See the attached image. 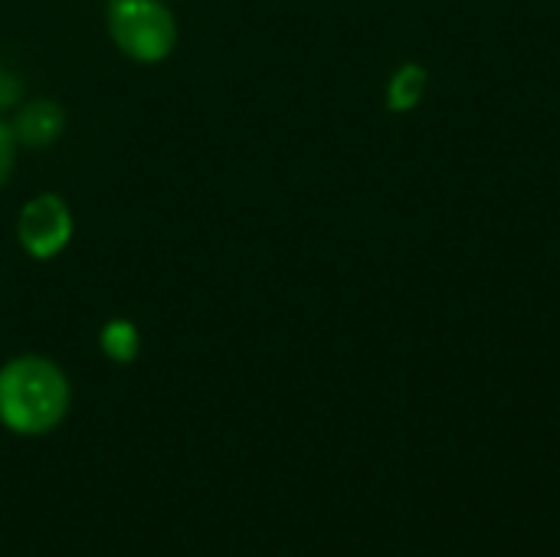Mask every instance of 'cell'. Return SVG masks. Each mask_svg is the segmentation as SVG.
<instances>
[{"instance_id":"cell-8","label":"cell","mask_w":560,"mask_h":557,"mask_svg":"<svg viewBox=\"0 0 560 557\" xmlns=\"http://www.w3.org/2000/svg\"><path fill=\"white\" fill-rule=\"evenodd\" d=\"M16 102H20V82H16L13 72L0 69V108H10Z\"/></svg>"},{"instance_id":"cell-6","label":"cell","mask_w":560,"mask_h":557,"mask_svg":"<svg viewBox=\"0 0 560 557\" xmlns=\"http://www.w3.org/2000/svg\"><path fill=\"white\" fill-rule=\"evenodd\" d=\"M423 85H427L423 69H417V66H404V69L394 76V82H390V105H394L397 112L413 108V105L420 102V95H423Z\"/></svg>"},{"instance_id":"cell-4","label":"cell","mask_w":560,"mask_h":557,"mask_svg":"<svg viewBox=\"0 0 560 557\" xmlns=\"http://www.w3.org/2000/svg\"><path fill=\"white\" fill-rule=\"evenodd\" d=\"M10 128H13V138L20 144H26V148H46V144H52L62 135L66 115H62V108L56 102L39 98V102L23 105L16 112V118H13Z\"/></svg>"},{"instance_id":"cell-7","label":"cell","mask_w":560,"mask_h":557,"mask_svg":"<svg viewBox=\"0 0 560 557\" xmlns=\"http://www.w3.org/2000/svg\"><path fill=\"white\" fill-rule=\"evenodd\" d=\"M13 154H16V138L7 121H0V187L13 171Z\"/></svg>"},{"instance_id":"cell-5","label":"cell","mask_w":560,"mask_h":557,"mask_svg":"<svg viewBox=\"0 0 560 557\" xmlns=\"http://www.w3.org/2000/svg\"><path fill=\"white\" fill-rule=\"evenodd\" d=\"M138 348H141V338H138V328L125 318H115L102 328V351L108 358H115L118 364H128L138 358Z\"/></svg>"},{"instance_id":"cell-3","label":"cell","mask_w":560,"mask_h":557,"mask_svg":"<svg viewBox=\"0 0 560 557\" xmlns=\"http://www.w3.org/2000/svg\"><path fill=\"white\" fill-rule=\"evenodd\" d=\"M16 236L20 246L33 259H52L59 256L69 240H72V213L62 197L56 194H39L33 197L16 220Z\"/></svg>"},{"instance_id":"cell-2","label":"cell","mask_w":560,"mask_h":557,"mask_svg":"<svg viewBox=\"0 0 560 557\" xmlns=\"http://www.w3.org/2000/svg\"><path fill=\"white\" fill-rule=\"evenodd\" d=\"M108 33L115 46L138 62H161L177 43L174 13L158 0H112Z\"/></svg>"},{"instance_id":"cell-1","label":"cell","mask_w":560,"mask_h":557,"mask_svg":"<svg viewBox=\"0 0 560 557\" xmlns=\"http://www.w3.org/2000/svg\"><path fill=\"white\" fill-rule=\"evenodd\" d=\"M69 407V384L46 358H16L0 371V420L16 433L52 430Z\"/></svg>"}]
</instances>
